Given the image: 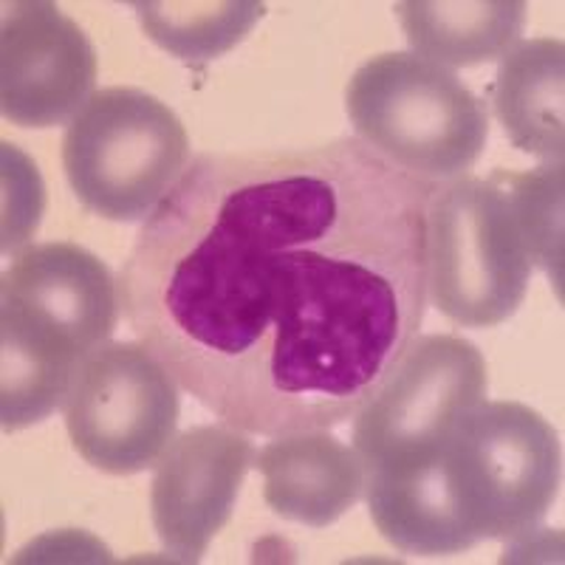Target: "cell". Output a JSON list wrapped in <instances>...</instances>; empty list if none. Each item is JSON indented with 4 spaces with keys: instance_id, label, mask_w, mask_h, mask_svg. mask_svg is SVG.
Wrapping results in <instances>:
<instances>
[{
    "instance_id": "16",
    "label": "cell",
    "mask_w": 565,
    "mask_h": 565,
    "mask_svg": "<svg viewBox=\"0 0 565 565\" xmlns=\"http://www.w3.org/2000/svg\"><path fill=\"white\" fill-rule=\"evenodd\" d=\"M3 184H7L3 252H14L38 232L45 199L38 168L9 141L3 145Z\"/></svg>"
},
{
    "instance_id": "12",
    "label": "cell",
    "mask_w": 565,
    "mask_h": 565,
    "mask_svg": "<svg viewBox=\"0 0 565 565\" xmlns=\"http://www.w3.org/2000/svg\"><path fill=\"white\" fill-rule=\"evenodd\" d=\"M494 116L509 141L529 156L563 164L565 45L557 38L514 43L492 79Z\"/></svg>"
},
{
    "instance_id": "13",
    "label": "cell",
    "mask_w": 565,
    "mask_h": 565,
    "mask_svg": "<svg viewBox=\"0 0 565 565\" xmlns=\"http://www.w3.org/2000/svg\"><path fill=\"white\" fill-rule=\"evenodd\" d=\"M523 0H405L396 3L413 54L444 65L467 68L503 57L521 43L526 26Z\"/></svg>"
},
{
    "instance_id": "2",
    "label": "cell",
    "mask_w": 565,
    "mask_h": 565,
    "mask_svg": "<svg viewBox=\"0 0 565 565\" xmlns=\"http://www.w3.org/2000/svg\"><path fill=\"white\" fill-rule=\"evenodd\" d=\"M563 476L552 424L521 402H481L430 467L365 478L371 518L405 554L450 557L537 532Z\"/></svg>"
},
{
    "instance_id": "9",
    "label": "cell",
    "mask_w": 565,
    "mask_h": 565,
    "mask_svg": "<svg viewBox=\"0 0 565 565\" xmlns=\"http://www.w3.org/2000/svg\"><path fill=\"white\" fill-rule=\"evenodd\" d=\"M97 52L77 20L49 0L3 7L0 110L20 128L71 125L97 94Z\"/></svg>"
},
{
    "instance_id": "1",
    "label": "cell",
    "mask_w": 565,
    "mask_h": 565,
    "mask_svg": "<svg viewBox=\"0 0 565 565\" xmlns=\"http://www.w3.org/2000/svg\"><path fill=\"white\" fill-rule=\"evenodd\" d=\"M433 186L356 136L199 156L125 257V320L238 430L340 427L427 315Z\"/></svg>"
},
{
    "instance_id": "3",
    "label": "cell",
    "mask_w": 565,
    "mask_h": 565,
    "mask_svg": "<svg viewBox=\"0 0 565 565\" xmlns=\"http://www.w3.org/2000/svg\"><path fill=\"white\" fill-rule=\"evenodd\" d=\"M119 282L77 244L20 252L0 286V424L26 430L63 407L79 365L119 326Z\"/></svg>"
},
{
    "instance_id": "15",
    "label": "cell",
    "mask_w": 565,
    "mask_h": 565,
    "mask_svg": "<svg viewBox=\"0 0 565 565\" xmlns=\"http://www.w3.org/2000/svg\"><path fill=\"white\" fill-rule=\"evenodd\" d=\"M492 181L507 193L532 264L546 269L557 300H563V164H546L526 173L498 170Z\"/></svg>"
},
{
    "instance_id": "7",
    "label": "cell",
    "mask_w": 565,
    "mask_h": 565,
    "mask_svg": "<svg viewBox=\"0 0 565 565\" xmlns=\"http://www.w3.org/2000/svg\"><path fill=\"white\" fill-rule=\"evenodd\" d=\"M487 398L483 353L463 337H416L380 393L353 416L365 478L430 467L463 416Z\"/></svg>"
},
{
    "instance_id": "4",
    "label": "cell",
    "mask_w": 565,
    "mask_h": 565,
    "mask_svg": "<svg viewBox=\"0 0 565 565\" xmlns=\"http://www.w3.org/2000/svg\"><path fill=\"white\" fill-rule=\"evenodd\" d=\"M345 110L356 139L427 184L467 175L487 148V103L456 71L413 52L362 63L348 79Z\"/></svg>"
},
{
    "instance_id": "5",
    "label": "cell",
    "mask_w": 565,
    "mask_h": 565,
    "mask_svg": "<svg viewBox=\"0 0 565 565\" xmlns=\"http://www.w3.org/2000/svg\"><path fill=\"white\" fill-rule=\"evenodd\" d=\"M190 136L170 105L141 88L97 90L63 139V168L85 210L145 221L190 168Z\"/></svg>"
},
{
    "instance_id": "8",
    "label": "cell",
    "mask_w": 565,
    "mask_h": 565,
    "mask_svg": "<svg viewBox=\"0 0 565 565\" xmlns=\"http://www.w3.org/2000/svg\"><path fill=\"white\" fill-rule=\"evenodd\" d=\"M74 450L108 476L156 467L179 427V385L141 342H105L63 402Z\"/></svg>"
},
{
    "instance_id": "14",
    "label": "cell",
    "mask_w": 565,
    "mask_h": 565,
    "mask_svg": "<svg viewBox=\"0 0 565 565\" xmlns=\"http://www.w3.org/2000/svg\"><path fill=\"white\" fill-rule=\"evenodd\" d=\"M141 29L159 49L184 63H210L241 43L264 18L257 0H193L134 3Z\"/></svg>"
},
{
    "instance_id": "6",
    "label": "cell",
    "mask_w": 565,
    "mask_h": 565,
    "mask_svg": "<svg viewBox=\"0 0 565 565\" xmlns=\"http://www.w3.org/2000/svg\"><path fill=\"white\" fill-rule=\"evenodd\" d=\"M427 235V297L444 317L463 328H492L521 309L532 257L498 181L458 175L433 186Z\"/></svg>"
},
{
    "instance_id": "11",
    "label": "cell",
    "mask_w": 565,
    "mask_h": 565,
    "mask_svg": "<svg viewBox=\"0 0 565 565\" xmlns=\"http://www.w3.org/2000/svg\"><path fill=\"white\" fill-rule=\"evenodd\" d=\"M264 498L275 514L311 529L337 523L365 492V469L353 447L328 430L275 436L255 456Z\"/></svg>"
},
{
    "instance_id": "10",
    "label": "cell",
    "mask_w": 565,
    "mask_h": 565,
    "mask_svg": "<svg viewBox=\"0 0 565 565\" xmlns=\"http://www.w3.org/2000/svg\"><path fill=\"white\" fill-rule=\"evenodd\" d=\"M255 444L232 424H201L173 438L156 463L150 509L159 540L181 563H199L226 526Z\"/></svg>"
}]
</instances>
